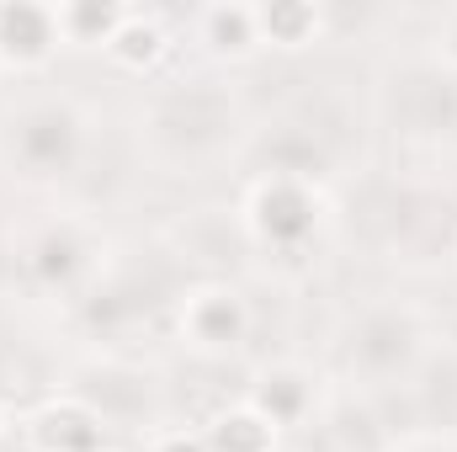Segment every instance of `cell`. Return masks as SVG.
<instances>
[{"mask_svg": "<svg viewBox=\"0 0 457 452\" xmlns=\"http://www.w3.org/2000/svg\"><path fill=\"white\" fill-rule=\"evenodd\" d=\"M245 107L239 91L219 75H181L144 96L138 107V149L160 171H208L245 149Z\"/></svg>", "mask_w": 457, "mask_h": 452, "instance_id": "obj_1", "label": "cell"}, {"mask_svg": "<svg viewBox=\"0 0 457 452\" xmlns=\"http://www.w3.org/2000/svg\"><path fill=\"white\" fill-rule=\"evenodd\" d=\"M345 224L372 255H457V197L399 176H361L345 192Z\"/></svg>", "mask_w": 457, "mask_h": 452, "instance_id": "obj_2", "label": "cell"}, {"mask_svg": "<svg viewBox=\"0 0 457 452\" xmlns=\"http://www.w3.org/2000/svg\"><path fill=\"white\" fill-rule=\"evenodd\" d=\"M96 122L70 96H27L0 117V165L27 187H75L96 155Z\"/></svg>", "mask_w": 457, "mask_h": 452, "instance_id": "obj_3", "label": "cell"}, {"mask_svg": "<svg viewBox=\"0 0 457 452\" xmlns=\"http://www.w3.org/2000/svg\"><path fill=\"white\" fill-rule=\"evenodd\" d=\"M351 155V117L336 96H303L245 138L255 181H325Z\"/></svg>", "mask_w": 457, "mask_h": 452, "instance_id": "obj_4", "label": "cell"}, {"mask_svg": "<svg viewBox=\"0 0 457 452\" xmlns=\"http://www.w3.org/2000/svg\"><path fill=\"white\" fill-rule=\"evenodd\" d=\"M431 346V325L415 304L378 298L336 331V372L356 394H394Z\"/></svg>", "mask_w": 457, "mask_h": 452, "instance_id": "obj_5", "label": "cell"}, {"mask_svg": "<svg viewBox=\"0 0 457 452\" xmlns=\"http://www.w3.org/2000/svg\"><path fill=\"white\" fill-rule=\"evenodd\" d=\"M378 122L415 149L457 144V75L436 54H404L378 75Z\"/></svg>", "mask_w": 457, "mask_h": 452, "instance_id": "obj_6", "label": "cell"}, {"mask_svg": "<svg viewBox=\"0 0 457 452\" xmlns=\"http://www.w3.org/2000/svg\"><path fill=\"white\" fill-rule=\"evenodd\" d=\"M75 405H86L107 431H160V415H165V383L128 362V356H91L70 372V389H64Z\"/></svg>", "mask_w": 457, "mask_h": 452, "instance_id": "obj_7", "label": "cell"}, {"mask_svg": "<svg viewBox=\"0 0 457 452\" xmlns=\"http://www.w3.org/2000/svg\"><path fill=\"white\" fill-rule=\"evenodd\" d=\"M11 261H16V272H27L43 288H80V282H91L102 272V250L91 245V234H86L80 219L43 224L27 245L11 250Z\"/></svg>", "mask_w": 457, "mask_h": 452, "instance_id": "obj_8", "label": "cell"}, {"mask_svg": "<svg viewBox=\"0 0 457 452\" xmlns=\"http://www.w3.org/2000/svg\"><path fill=\"white\" fill-rule=\"evenodd\" d=\"M255 250V239H250V229H245V213L239 219H228L224 208H197V213H187L181 224L170 229V255H176V266L187 272H203L208 282H228V272L239 266V255H250Z\"/></svg>", "mask_w": 457, "mask_h": 452, "instance_id": "obj_9", "label": "cell"}, {"mask_svg": "<svg viewBox=\"0 0 457 452\" xmlns=\"http://www.w3.org/2000/svg\"><path fill=\"white\" fill-rule=\"evenodd\" d=\"M399 394L410 410L404 437H457V346H431Z\"/></svg>", "mask_w": 457, "mask_h": 452, "instance_id": "obj_10", "label": "cell"}, {"mask_svg": "<svg viewBox=\"0 0 457 452\" xmlns=\"http://www.w3.org/2000/svg\"><path fill=\"white\" fill-rule=\"evenodd\" d=\"M314 442H320V452H388L399 442V431L388 426L378 394L345 389V394H336V399L320 405V415H314Z\"/></svg>", "mask_w": 457, "mask_h": 452, "instance_id": "obj_11", "label": "cell"}, {"mask_svg": "<svg viewBox=\"0 0 457 452\" xmlns=\"http://www.w3.org/2000/svg\"><path fill=\"white\" fill-rule=\"evenodd\" d=\"M245 298L228 282H203L181 293V336L197 346V356H228V346L245 340Z\"/></svg>", "mask_w": 457, "mask_h": 452, "instance_id": "obj_12", "label": "cell"}, {"mask_svg": "<svg viewBox=\"0 0 457 452\" xmlns=\"http://www.w3.org/2000/svg\"><path fill=\"white\" fill-rule=\"evenodd\" d=\"M59 48L54 5H0V64L37 70Z\"/></svg>", "mask_w": 457, "mask_h": 452, "instance_id": "obj_13", "label": "cell"}, {"mask_svg": "<svg viewBox=\"0 0 457 452\" xmlns=\"http://www.w3.org/2000/svg\"><path fill=\"white\" fill-rule=\"evenodd\" d=\"M102 437H107V426L86 405H75L70 394L48 399L32 415V448L37 452H102Z\"/></svg>", "mask_w": 457, "mask_h": 452, "instance_id": "obj_14", "label": "cell"}, {"mask_svg": "<svg viewBox=\"0 0 457 452\" xmlns=\"http://www.w3.org/2000/svg\"><path fill=\"white\" fill-rule=\"evenodd\" d=\"M245 405L261 410L271 426H298V421L320 415V394H314V383H309L303 367H271L261 383H250Z\"/></svg>", "mask_w": 457, "mask_h": 452, "instance_id": "obj_15", "label": "cell"}, {"mask_svg": "<svg viewBox=\"0 0 457 452\" xmlns=\"http://www.w3.org/2000/svg\"><path fill=\"white\" fill-rule=\"evenodd\" d=\"M197 32L208 43V54L219 59H245L261 48V27H255V5H213L197 16Z\"/></svg>", "mask_w": 457, "mask_h": 452, "instance_id": "obj_16", "label": "cell"}, {"mask_svg": "<svg viewBox=\"0 0 457 452\" xmlns=\"http://www.w3.org/2000/svg\"><path fill=\"white\" fill-rule=\"evenodd\" d=\"M165 48H170V38H165V27H160L154 16H144V11H122L112 43H107V59L122 64V70H149V64L165 59Z\"/></svg>", "mask_w": 457, "mask_h": 452, "instance_id": "obj_17", "label": "cell"}, {"mask_svg": "<svg viewBox=\"0 0 457 452\" xmlns=\"http://www.w3.org/2000/svg\"><path fill=\"white\" fill-rule=\"evenodd\" d=\"M203 442H208V452H271V442H277V426H271L261 410L234 405V410H224L219 421H208Z\"/></svg>", "mask_w": 457, "mask_h": 452, "instance_id": "obj_18", "label": "cell"}, {"mask_svg": "<svg viewBox=\"0 0 457 452\" xmlns=\"http://www.w3.org/2000/svg\"><path fill=\"white\" fill-rule=\"evenodd\" d=\"M54 21H59V43L107 48L122 21V5H54Z\"/></svg>", "mask_w": 457, "mask_h": 452, "instance_id": "obj_19", "label": "cell"}, {"mask_svg": "<svg viewBox=\"0 0 457 452\" xmlns=\"http://www.w3.org/2000/svg\"><path fill=\"white\" fill-rule=\"evenodd\" d=\"M325 11L314 5H255V27H261V48L266 43H282V48H298L320 32Z\"/></svg>", "mask_w": 457, "mask_h": 452, "instance_id": "obj_20", "label": "cell"}, {"mask_svg": "<svg viewBox=\"0 0 457 452\" xmlns=\"http://www.w3.org/2000/svg\"><path fill=\"white\" fill-rule=\"evenodd\" d=\"M431 43H436L431 54H436V59L457 75V5H447V11L436 16V38H431Z\"/></svg>", "mask_w": 457, "mask_h": 452, "instance_id": "obj_21", "label": "cell"}, {"mask_svg": "<svg viewBox=\"0 0 457 452\" xmlns=\"http://www.w3.org/2000/svg\"><path fill=\"white\" fill-rule=\"evenodd\" d=\"M388 452H457V437H399Z\"/></svg>", "mask_w": 457, "mask_h": 452, "instance_id": "obj_22", "label": "cell"}, {"mask_svg": "<svg viewBox=\"0 0 457 452\" xmlns=\"http://www.w3.org/2000/svg\"><path fill=\"white\" fill-rule=\"evenodd\" d=\"M154 452H208V442L203 437H187V431H176V437L154 431Z\"/></svg>", "mask_w": 457, "mask_h": 452, "instance_id": "obj_23", "label": "cell"}, {"mask_svg": "<svg viewBox=\"0 0 457 452\" xmlns=\"http://www.w3.org/2000/svg\"><path fill=\"white\" fill-rule=\"evenodd\" d=\"M0 431H5V405H0Z\"/></svg>", "mask_w": 457, "mask_h": 452, "instance_id": "obj_24", "label": "cell"}]
</instances>
